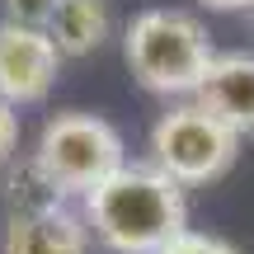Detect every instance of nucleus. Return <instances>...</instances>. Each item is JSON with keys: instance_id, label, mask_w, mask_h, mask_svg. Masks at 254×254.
I'll return each instance as SVG.
<instances>
[{"instance_id": "f257e3e1", "label": "nucleus", "mask_w": 254, "mask_h": 254, "mask_svg": "<svg viewBox=\"0 0 254 254\" xmlns=\"http://www.w3.org/2000/svg\"><path fill=\"white\" fill-rule=\"evenodd\" d=\"M80 217L109 254H160L189 231V198L184 184H174L155 165L127 160L80 198Z\"/></svg>"}, {"instance_id": "f8f14e48", "label": "nucleus", "mask_w": 254, "mask_h": 254, "mask_svg": "<svg viewBox=\"0 0 254 254\" xmlns=\"http://www.w3.org/2000/svg\"><path fill=\"white\" fill-rule=\"evenodd\" d=\"M19 155V109L0 99V170Z\"/></svg>"}, {"instance_id": "1a4fd4ad", "label": "nucleus", "mask_w": 254, "mask_h": 254, "mask_svg": "<svg viewBox=\"0 0 254 254\" xmlns=\"http://www.w3.org/2000/svg\"><path fill=\"white\" fill-rule=\"evenodd\" d=\"M0 193H5V217H19V212H47V207L71 202L43 174V165L33 160V151H28V155H14V160L5 165V189H0Z\"/></svg>"}, {"instance_id": "423d86ee", "label": "nucleus", "mask_w": 254, "mask_h": 254, "mask_svg": "<svg viewBox=\"0 0 254 254\" xmlns=\"http://www.w3.org/2000/svg\"><path fill=\"white\" fill-rule=\"evenodd\" d=\"M90 245L94 236L80 207H71V202L5 217V231H0V254H90Z\"/></svg>"}, {"instance_id": "f03ea898", "label": "nucleus", "mask_w": 254, "mask_h": 254, "mask_svg": "<svg viewBox=\"0 0 254 254\" xmlns=\"http://www.w3.org/2000/svg\"><path fill=\"white\" fill-rule=\"evenodd\" d=\"M123 62L146 94L193 99L207 66L217 62V47H212L207 24L193 9L155 5L132 14V24L123 28Z\"/></svg>"}, {"instance_id": "0eeeda50", "label": "nucleus", "mask_w": 254, "mask_h": 254, "mask_svg": "<svg viewBox=\"0 0 254 254\" xmlns=\"http://www.w3.org/2000/svg\"><path fill=\"white\" fill-rule=\"evenodd\" d=\"M193 99L240 136H254V52H217Z\"/></svg>"}, {"instance_id": "9b49d317", "label": "nucleus", "mask_w": 254, "mask_h": 254, "mask_svg": "<svg viewBox=\"0 0 254 254\" xmlns=\"http://www.w3.org/2000/svg\"><path fill=\"white\" fill-rule=\"evenodd\" d=\"M160 254H240V250L226 245L221 236H207V231H184V236L170 240Z\"/></svg>"}, {"instance_id": "6e6552de", "label": "nucleus", "mask_w": 254, "mask_h": 254, "mask_svg": "<svg viewBox=\"0 0 254 254\" xmlns=\"http://www.w3.org/2000/svg\"><path fill=\"white\" fill-rule=\"evenodd\" d=\"M47 33L62 47V57H90L109 43L113 9H109V0H62L52 24H47Z\"/></svg>"}, {"instance_id": "39448f33", "label": "nucleus", "mask_w": 254, "mask_h": 254, "mask_svg": "<svg viewBox=\"0 0 254 254\" xmlns=\"http://www.w3.org/2000/svg\"><path fill=\"white\" fill-rule=\"evenodd\" d=\"M62 62L66 57L47 28L0 19V99L5 104H14V109L43 104L62 75Z\"/></svg>"}, {"instance_id": "7ed1b4c3", "label": "nucleus", "mask_w": 254, "mask_h": 254, "mask_svg": "<svg viewBox=\"0 0 254 254\" xmlns=\"http://www.w3.org/2000/svg\"><path fill=\"white\" fill-rule=\"evenodd\" d=\"M33 160L43 165V174L66 198L80 202L90 189H99L109 174H118L127 165V146L109 118L85 109H62L43 123V132L33 141Z\"/></svg>"}, {"instance_id": "20e7f679", "label": "nucleus", "mask_w": 254, "mask_h": 254, "mask_svg": "<svg viewBox=\"0 0 254 254\" xmlns=\"http://www.w3.org/2000/svg\"><path fill=\"white\" fill-rule=\"evenodd\" d=\"M240 141L245 136L226 127L217 113H207L198 99H179L151 127V165L184 189H202L236 165Z\"/></svg>"}, {"instance_id": "ddd939ff", "label": "nucleus", "mask_w": 254, "mask_h": 254, "mask_svg": "<svg viewBox=\"0 0 254 254\" xmlns=\"http://www.w3.org/2000/svg\"><path fill=\"white\" fill-rule=\"evenodd\" d=\"M207 9H221V14H240V9H254V0H202Z\"/></svg>"}, {"instance_id": "9d476101", "label": "nucleus", "mask_w": 254, "mask_h": 254, "mask_svg": "<svg viewBox=\"0 0 254 254\" xmlns=\"http://www.w3.org/2000/svg\"><path fill=\"white\" fill-rule=\"evenodd\" d=\"M62 0H0V14L9 24H28V28H47Z\"/></svg>"}]
</instances>
